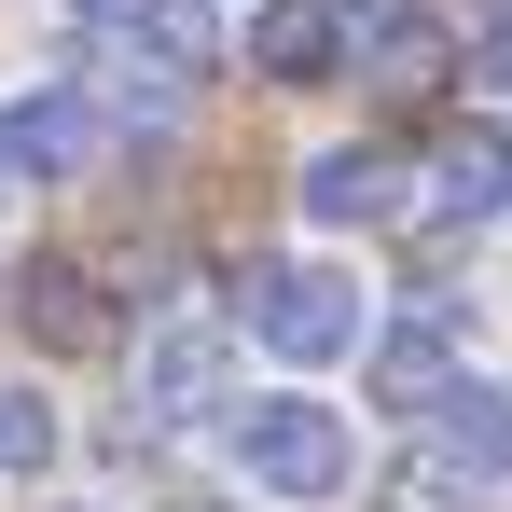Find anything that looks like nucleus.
I'll use <instances>...</instances> for the list:
<instances>
[{"mask_svg":"<svg viewBox=\"0 0 512 512\" xmlns=\"http://www.w3.org/2000/svg\"><path fill=\"white\" fill-rule=\"evenodd\" d=\"M236 471H250L263 499L319 512V499H346L360 443H346V416H333V402H305V388H263V402H236Z\"/></svg>","mask_w":512,"mask_h":512,"instance_id":"nucleus-1","label":"nucleus"},{"mask_svg":"<svg viewBox=\"0 0 512 512\" xmlns=\"http://www.w3.org/2000/svg\"><path fill=\"white\" fill-rule=\"evenodd\" d=\"M250 333L277 346L291 374H319V360L360 346V291H346L333 263H263V277H250Z\"/></svg>","mask_w":512,"mask_h":512,"instance_id":"nucleus-2","label":"nucleus"},{"mask_svg":"<svg viewBox=\"0 0 512 512\" xmlns=\"http://www.w3.org/2000/svg\"><path fill=\"white\" fill-rule=\"evenodd\" d=\"M346 70L360 84H388V97H416L457 70V42H443V14L429 0H346Z\"/></svg>","mask_w":512,"mask_h":512,"instance_id":"nucleus-3","label":"nucleus"},{"mask_svg":"<svg viewBox=\"0 0 512 512\" xmlns=\"http://www.w3.org/2000/svg\"><path fill=\"white\" fill-rule=\"evenodd\" d=\"M208 402H222V333H208V319H167V333L139 346V416H153V429H194Z\"/></svg>","mask_w":512,"mask_h":512,"instance_id":"nucleus-4","label":"nucleus"},{"mask_svg":"<svg viewBox=\"0 0 512 512\" xmlns=\"http://www.w3.org/2000/svg\"><path fill=\"white\" fill-rule=\"evenodd\" d=\"M111 28H125V56H139L153 84H208V70H222V0H125Z\"/></svg>","mask_w":512,"mask_h":512,"instance_id":"nucleus-5","label":"nucleus"},{"mask_svg":"<svg viewBox=\"0 0 512 512\" xmlns=\"http://www.w3.org/2000/svg\"><path fill=\"white\" fill-rule=\"evenodd\" d=\"M416 429L457 457V471H471V485H499V471H512V388H471V374H443V388L416 402Z\"/></svg>","mask_w":512,"mask_h":512,"instance_id":"nucleus-6","label":"nucleus"},{"mask_svg":"<svg viewBox=\"0 0 512 512\" xmlns=\"http://www.w3.org/2000/svg\"><path fill=\"white\" fill-rule=\"evenodd\" d=\"M250 70H263V84H333V70H346V0H263Z\"/></svg>","mask_w":512,"mask_h":512,"instance_id":"nucleus-7","label":"nucleus"},{"mask_svg":"<svg viewBox=\"0 0 512 512\" xmlns=\"http://www.w3.org/2000/svg\"><path fill=\"white\" fill-rule=\"evenodd\" d=\"M0 125H14V167H28V180H84V167H97V97H84V84L14 97Z\"/></svg>","mask_w":512,"mask_h":512,"instance_id":"nucleus-8","label":"nucleus"},{"mask_svg":"<svg viewBox=\"0 0 512 512\" xmlns=\"http://www.w3.org/2000/svg\"><path fill=\"white\" fill-rule=\"evenodd\" d=\"M14 319H28V346H111V291L84 263H28L14 277Z\"/></svg>","mask_w":512,"mask_h":512,"instance_id":"nucleus-9","label":"nucleus"},{"mask_svg":"<svg viewBox=\"0 0 512 512\" xmlns=\"http://www.w3.org/2000/svg\"><path fill=\"white\" fill-rule=\"evenodd\" d=\"M429 208H443V222H499V208H512V139H499V125L443 139V167H429Z\"/></svg>","mask_w":512,"mask_h":512,"instance_id":"nucleus-10","label":"nucleus"},{"mask_svg":"<svg viewBox=\"0 0 512 512\" xmlns=\"http://www.w3.org/2000/svg\"><path fill=\"white\" fill-rule=\"evenodd\" d=\"M388 208H402V167H388V153H360V139L305 167V222H388Z\"/></svg>","mask_w":512,"mask_h":512,"instance_id":"nucleus-11","label":"nucleus"},{"mask_svg":"<svg viewBox=\"0 0 512 512\" xmlns=\"http://www.w3.org/2000/svg\"><path fill=\"white\" fill-rule=\"evenodd\" d=\"M443 374H457V333H443V319H402V333L374 346V402H402V416H416Z\"/></svg>","mask_w":512,"mask_h":512,"instance_id":"nucleus-12","label":"nucleus"},{"mask_svg":"<svg viewBox=\"0 0 512 512\" xmlns=\"http://www.w3.org/2000/svg\"><path fill=\"white\" fill-rule=\"evenodd\" d=\"M42 457H56V402L0 388V471H42Z\"/></svg>","mask_w":512,"mask_h":512,"instance_id":"nucleus-13","label":"nucleus"},{"mask_svg":"<svg viewBox=\"0 0 512 512\" xmlns=\"http://www.w3.org/2000/svg\"><path fill=\"white\" fill-rule=\"evenodd\" d=\"M388 512H471V471H457V457H443V443H429L416 471H402V485H388Z\"/></svg>","mask_w":512,"mask_h":512,"instance_id":"nucleus-14","label":"nucleus"},{"mask_svg":"<svg viewBox=\"0 0 512 512\" xmlns=\"http://www.w3.org/2000/svg\"><path fill=\"white\" fill-rule=\"evenodd\" d=\"M471 70H485V84L512 97V0H499V14H485V42H471Z\"/></svg>","mask_w":512,"mask_h":512,"instance_id":"nucleus-15","label":"nucleus"},{"mask_svg":"<svg viewBox=\"0 0 512 512\" xmlns=\"http://www.w3.org/2000/svg\"><path fill=\"white\" fill-rule=\"evenodd\" d=\"M14 194H28V167H14V125H0V208H14Z\"/></svg>","mask_w":512,"mask_h":512,"instance_id":"nucleus-16","label":"nucleus"},{"mask_svg":"<svg viewBox=\"0 0 512 512\" xmlns=\"http://www.w3.org/2000/svg\"><path fill=\"white\" fill-rule=\"evenodd\" d=\"M70 14H125V0H70Z\"/></svg>","mask_w":512,"mask_h":512,"instance_id":"nucleus-17","label":"nucleus"}]
</instances>
